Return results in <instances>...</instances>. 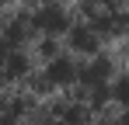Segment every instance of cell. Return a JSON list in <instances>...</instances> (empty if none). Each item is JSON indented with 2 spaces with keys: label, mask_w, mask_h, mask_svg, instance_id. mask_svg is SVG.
<instances>
[{
  "label": "cell",
  "mask_w": 129,
  "mask_h": 125,
  "mask_svg": "<svg viewBox=\"0 0 129 125\" xmlns=\"http://www.w3.org/2000/svg\"><path fill=\"white\" fill-rule=\"evenodd\" d=\"M39 24H42V28H49V31H56V28H66V18L56 11V7H45L42 14H39Z\"/></svg>",
  "instance_id": "obj_1"
},
{
  "label": "cell",
  "mask_w": 129,
  "mask_h": 125,
  "mask_svg": "<svg viewBox=\"0 0 129 125\" xmlns=\"http://www.w3.org/2000/svg\"><path fill=\"white\" fill-rule=\"evenodd\" d=\"M49 80H52V83H66V80H73V66H70L66 59L52 62V66H49Z\"/></svg>",
  "instance_id": "obj_2"
},
{
  "label": "cell",
  "mask_w": 129,
  "mask_h": 125,
  "mask_svg": "<svg viewBox=\"0 0 129 125\" xmlns=\"http://www.w3.org/2000/svg\"><path fill=\"white\" fill-rule=\"evenodd\" d=\"M73 45H77V49H94V35H91L87 28H80V31L73 35Z\"/></svg>",
  "instance_id": "obj_3"
}]
</instances>
